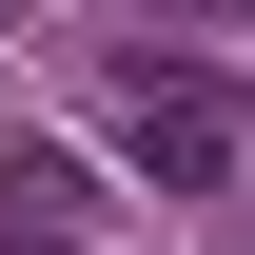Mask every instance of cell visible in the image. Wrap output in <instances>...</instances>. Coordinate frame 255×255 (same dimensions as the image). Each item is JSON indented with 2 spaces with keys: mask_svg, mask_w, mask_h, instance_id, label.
Wrapping results in <instances>:
<instances>
[{
  "mask_svg": "<svg viewBox=\"0 0 255 255\" xmlns=\"http://www.w3.org/2000/svg\"><path fill=\"white\" fill-rule=\"evenodd\" d=\"M98 137H118L157 196H216V177H236V79H196V59H118V79H98Z\"/></svg>",
  "mask_w": 255,
  "mask_h": 255,
  "instance_id": "obj_1",
  "label": "cell"
}]
</instances>
